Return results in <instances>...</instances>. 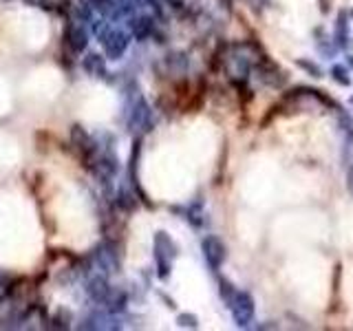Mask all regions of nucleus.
<instances>
[{
    "instance_id": "obj_1",
    "label": "nucleus",
    "mask_w": 353,
    "mask_h": 331,
    "mask_svg": "<svg viewBox=\"0 0 353 331\" xmlns=\"http://www.w3.org/2000/svg\"><path fill=\"white\" fill-rule=\"evenodd\" d=\"M93 31H95V36L99 38V42H102V47L106 51V58L110 60H119L121 55L126 53L128 49V33L126 31H121L113 25H102V20H97L95 25H93Z\"/></svg>"
},
{
    "instance_id": "obj_2",
    "label": "nucleus",
    "mask_w": 353,
    "mask_h": 331,
    "mask_svg": "<svg viewBox=\"0 0 353 331\" xmlns=\"http://www.w3.org/2000/svg\"><path fill=\"white\" fill-rule=\"evenodd\" d=\"M176 257V245L174 241L165 234V232H157L154 234V263H157V276L159 279H168L172 259Z\"/></svg>"
},
{
    "instance_id": "obj_3",
    "label": "nucleus",
    "mask_w": 353,
    "mask_h": 331,
    "mask_svg": "<svg viewBox=\"0 0 353 331\" xmlns=\"http://www.w3.org/2000/svg\"><path fill=\"white\" fill-rule=\"evenodd\" d=\"M232 318H234L236 327H250L254 323V314H256V307H254V298L248 292H239L232 296V301L228 303Z\"/></svg>"
},
{
    "instance_id": "obj_4",
    "label": "nucleus",
    "mask_w": 353,
    "mask_h": 331,
    "mask_svg": "<svg viewBox=\"0 0 353 331\" xmlns=\"http://www.w3.org/2000/svg\"><path fill=\"white\" fill-rule=\"evenodd\" d=\"M128 128L135 132H148L152 128V110L143 97H137L128 110Z\"/></svg>"
},
{
    "instance_id": "obj_5",
    "label": "nucleus",
    "mask_w": 353,
    "mask_h": 331,
    "mask_svg": "<svg viewBox=\"0 0 353 331\" xmlns=\"http://www.w3.org/2000/svg\"><path fill=\"white\" fill-rule=\"evenodd\" d=\"M201 252H203L205 263H208L214 272L221 268V265L225 263V257H228L223 241H221L219 237H212V234L205 237V239L201 241Z\"/></svg>"
},
{
    "instance_id": "obj_6",
    "label": "nucleus",
    "mask_w": 353,
    "mask_h": 331,
    "mask_svg": "<svg viewBox=\"0 0 353 331\" xmlns=\"http://www.w3.org/2000/svg\"><path fill=\"white\" fill-rule=\"evenodd\" d=\"M93 261H95V265L104 274H110V272H117L119 270V257H117V252L113 250V245H110V243H104V245H97L95 248Z\"/></svg>"
},
{
    "instance_id": "obj_7",
    "label": "nucleus",
    "mask_w": 353,
    "mask_h": 331,
    "mask_svg": "<svg viewBox=\"0 0 353 331\" xmlns=\"http://www.w3.org/2000/svg\"><path fill=\"white\" fill-rule=\"evenodd\" d=\"M256 71H259V77L265 82V84H270V86H281L287 77L283 75V71L276 66L272 60H268L263 55V58H259V62H256Z\"/></svg>"
},
{
    "instance_id": "obj_8",
    "label": "nucleus",
    "mask_w": 353,
    "mask_h": 331,
    "mask_svg": "<svg viewBox=\"0 0 353 331\" xmlns=\"http://www.w3.org/2000/svg\"><path fill=\"white\" fill-rule=\"evenodd\" d=\"M64 40L66 44L71 47V51H84L86 44H88V33L84 31V27L80 22H69L66 25V31H64Z\"/></svg>"
},
{
    "instance_id": "obj_9",
    "label": "nucleus",
    "mask_w": 353,
    "mask_h": 331,
    "mask_svg": "<svg viewBox=\"0 0 353 331\" xmlns=\"http://www.w3.org/2000/svg\"><path fill=\"white\" fill-rule=\"evenodd\" d=\"M334 40L340 49H349L351 47V31H349V20H347V11H340L336 18V29H334Z\"/></svg>"
},
{
    "instance_id": "obj_10",
    "label": "nucleus",
    "mask_w": 353,
    "mask_h": 331,
    "mask_svg": "<svg viewBox=\"0 0 353 331\" xmlns=\"http://www.w3.org/2000/svg\"><path fill=\"white\" fill-rule=\"evenodd\" d=\"M108 292H110V285L106 283L104 276H93V279H88V283H86V294L91 296V301L102 305L104 298L108 296Z\"/></svg>"
},
{
    "instance_id": "obj_11",
    "label": "nucleus",
    "mask_w": 353,
    "mask_h": 331,
    "mask_svg": "<svg viewBox=\"0 0 353 331\" xmlns=\"http://www.w3.org/2000/svg\"><path fill=\"white\" fill-rule=\"evenodd\" d=\"M152 31H154V22H152L150 16H135V18H130V33L137 40L150 38Z\"/></svg>"
},
{
    "instance_id": "obj_12",
    "label": "nucleus",
    "mask_w": 353,
    "mask_h": 331,
    "mask_svg": "<svg viewBox=\"0 0 353 331\" xmlns=\"http://www.w3.org/2000/svg\"><path fill=\"white\" fill-rule=\"evenodd\" d=\"M102 305H104V309L108 314H117V312H121V309L126 307V294L121 290H115V287H110V292L104 298Z\"/></svg>"
},
{
    "instance_id": "obj_13",
    "label": "nucleus",
    "mask_w": 353,
    "mask_h": 331,
    "mask_svg": "<svg viewBox=\"0 0 353 331\" xmlns=\"http://www.w3.org/2000/svg\"><path fill=\"white\" fill-rule=\"evenodd\" d=\"M82 66L88 75H97V77L106 75V60L99 53H88L82 62Z\"/></svg>"
},
{
    "instance_id": "obj_14",
    "label": "nucleus",
    "mask_w": 353,
    "mask_h": 331,
    "mask_svg": "<svg viewBox=\"0 0 353 331\" xmlns=\"http://www.w3.org/2000/svg\"><path fill=\"white\" fill-rule=\"evenodd\" d=\"M121 5H124V0H91V7L106 16H119Z\"/></svg>"
},
{
    "instance_id": "obj_15",
    "label": "nucleus",
    "mask_w": 353,
    "mask_h": 331,
    "mask_svg": "<svg viewBox=\"0 0 353 331\" xmlns=\"http://www.w3.org/2000/svg\"><path fill=\"white\" fill-rule=\"evenodd\" d=\"M117 205L121 210H126V212H130V210L137 208V199H135V194L128 190V188H121L119 194H117Z\"/></svg>"
},
{
    "instance_id": "obj_16",
    "label": "nucleus",
    "mask_w": 353,
    "mask_h": 331,
    "mask_svg": "<svg viewBox=\"0 0 353 331\" xmlns=\"http://www.w3.org/2000/svg\"><path fill=\"white\" fill-rule=\"evenodd\" d=\"M338 110H340V113H338V126L347 135V141H353V117H351V113H347V110H342V108H338Z\"/></svg>"
},
{
    "instance_id": "obj_17",
    "label": "nucleus",
    "mask_w": 353,
    "mask_h": 331,
    "mask_svg": "<svg viewBox=\"0 0 353 331\" xmlns=\"http://www.w3.org/2000/svg\"><path fill=\"white\" fill-rule=\"evenodd\" d=\"M331 75H334V80L342 86H349L351 84V71L347 64H334L331 66Z\"/></svg>"
},
{
    "instance_id": "obj_18",
    "label": "nucleus",
    "mask_w": 353,
    "mask_h": 331,
    "mask_svg": "<svg viewBox=\"0 0 353 331\" xmlns=\"http://www.w3.org/2000/svg\"><path fill=\"white\" fill-rule=\"evenodd\" d=\"M298 66H301V69H305L309 75H314V77H323V69H320V66H318L316 62H309V60L301 58V60H298Z\"/></svg>"
},
{
    "instance_id": "obj_19",
    "label": "nucleus",
    "mask_w": 353,
    "mask_h": 331,
    "mask_svg": "<svg viewBox=\"0 0 353 331\" xmlns=\"http://www.w3.org/2000/svg\"><path fill=\"white\" fill-rule=\"evenodd\" d=\"M219 292H221V298H223L225 303H230V301H232V296L236 294V287L232 285L230 281L223 279V281H221V290H219Z\"/></svg>"
},
{
    "instance_id": "obj_20",
    "label": "nucleus",
    "mask_w": 353,
    "mask_h": 331,
    "mask_svg": "<svg viewBox=\"0 0 353 331\" xmlns=\"http://www.w3.org/2000/svg\"><path fill=\"white\" fill-rule=\"evenodd\" d=\"M176 325H179V327L196 329V327H199V320H196V316H192V314H179V316H176Z\"/></svg>"
},
{
    "instance_id": "obj_21",
    "label": "nucleus",
    "mask_w": 353,
    "mask_h": 331,
    "mask_svg": "<svg viewBox=\"0 0 353 331\" xmlns=\"http://www.w3.org/2000/svg\"><path fill=\"white\" fill-rule=\"evenodd\" d=\"M347 185H349V190H351V194H353V166H351L349 172H347Z\"/></svg>"
},
{
    "instance_id": "obj_22",
    "label": "nucleus",
    "mask_w": 353,
    "mask_h": 331,
    "mask_svg": "<svg viewBox=\"0 0 353 331\" xmlns=\"http://www.w3.org/2000/svg\"><path fill=\"white\" fill-rule=\"evenodd\" d=\"M5 283H7V276H5L3 272H0V290H3V287H5Z\"/></svg>"
},
{
    "instance_id": "obj_23",
    "label": "nucleus",
    "mask_w": 353,
    "mask_h": 331,
    "mask_svg": "<svg viewBox=\"0 0 353 331\" xmlns=\"http://www.w3.org/2000/svg\"><path fill=\"white\" fill-rule=\"evenodd\" d=\"M25 3H29V5H42L44 0H25Z\"/></svg>"
},
{
    "instance_id": "obj_24",
    "label": "nucleus",
    "mask_w": 353,
    "mask_h": 331,
    "mask_svg": "<svg viewBox=\"0 0 353 331\" xmlns=\"http://www.w3.org/2000/svg\"><path fill=\"white\" fill-rule=\"evenodd\" d=\"M347 62L351 64V69H353V55H349V58H347Z\"/></svg>"
},
{
    "instance_id": "obj_25",
    "label": "nucleus",
    "mask_w": 353,
    "mask_h": 331,
    "mask_svg": "<svg viewBox=\"0 0 353 331\" xmlns=\"http://www.w3.org/2000/svg\"><path fill=\"white\" fill-rule=\"evenodd\" d=\"M349 102H351V106H353V97H351V99H349Z\"/></svg>"
},
{
    "instance_id": "obj_26",
    "label": "nucleus",
    "mask_w": 353,
    "mask_h": 331,
    "mask_svg": "<svg viewBox=\"0 0 353 331\" xmlns=\"http://www.w3.org/2000/svg\"><path fill=\"white\" fill-rule=\"evenodd\" d=\"M351 18H353V9H351Z\"/></svg>"
}]
</instances>
